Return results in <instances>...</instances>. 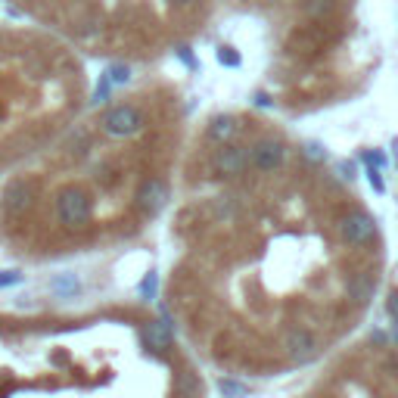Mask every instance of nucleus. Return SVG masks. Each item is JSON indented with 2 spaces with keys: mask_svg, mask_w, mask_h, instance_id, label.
<instances>
[{
  "mask_svg": "<svg viewBox=\"0 0 398 398\" xmlns=\"http://www.w3.org/2000/svg\"><path fill=\"white\" fill-rule=\"evenodd\" d=\"M246 165H249V150H243V147H221L215 152V159H212V168L224 177L243 175Z\"/></svg>",
  "mask_w": 398,
  "mask_h": 398,
  "instance_id": "nucleus-5",
  "label": "nucleus"
},
{
  "mask_svg": "<svg viewBox=\"0 0 398 398\" xmlns=\"http://www.w3.org/2000/svg\"><path fill=\"white\" fill-rule=\"evenodd\" d=\"M100 125H103L106 134L125 137V134H134V131H141L143 116H141V109H134V106H112V109L100 118Z\"/></svg>",
  "mask_w": 398,
  "mask_h": 398,
  "instance_id": "nucleus-3",
  "label": "nucleus"
},
{
  "mask_svg": "<svg viewBox=\"0 0 398 398\" xmlns=\"http://www.w3.org/2000/svg\"><path fill=\"white\" fill-rule=\"evenodd\" d=\"M383 370H389V376H398V355L383 358Z\"/></svg>",
  "mask_w": 398,
  "mask_h": 398,
  "instance_id": "nucleus-23",
  "label": "nucleus"
},
{
  "mask_svg": "<svg viewBox=\"0 0 398 398\" xmlns=\"http://www.w3.org/2000/svg\"><path fill=\"white\" fill-rule=\"evenodd\" d=\"M143 342H147L152 351H165L171 346V330L165 327L162 321H150L147 327H143Z\"/></svg>",
  "mask_w": 398,
  "mask_h": 398,
  "instance_id": "nucleus-10",
  "label": "nucleus"
},
{
  "mask_svg": "<svg viewBox=\"0 0 398 398\" xmlns=\"http://www.w3.org/2000/svg\"><path fill=\"white\" fill-rule=\"evenodd\" d=\"M165 202H168V184H165L162 177H147V181L141 184V190H137V205H141L147 215H156Z\"/></svg>",
  "mask_w": 398,
  "mask_h": 398,
  "instance_id": "nucleus-7",
  "label": "nucleus"
},
{
  "mask_svg": "<svg viewBox=\"0 0 398 398\" xmlns=\"http://www.w3.org/2000/svg\"><path fill=\"white\" fill-rule=\"evenodd\" d=\"M367 177H370V184H374V190H376V193H383V177H380V171H376V168H370V171H367Z\"/></svg>",
  "mask_w": 398,
  "mask_h": 398,
  "instance_id": "nucleus-25",
  "label": "nucleus"
},
{
  "mask_svg": "<svg viewBox=\"0 0 398 398\" xmlns=\"http://www.w3.org/2000/svg\"><path fill=\"white\" fill-rule=\"evenodd\" d=\"M97 181L103 184V187H116V184L122 181V171H118L116 159H106V162L97 165Z\"/></svg>",
  "mask_w": 398,
  "mask_h": 398,
  "instance_id": "nucleus-13",
  "label": "nucleus"
},
{
  "mask_svg": "<svg viewBox=\"0 0 398 398\" xmlns=\"http://www.w3.org/2000/svg\"><path fill=\"white\" fill-rule=\"evenodd\" d=\"M212 212H215L218 221H230V218L237 215V199H234V196H221V199H215Z\"/></svg>",
  "mask_w": 398,
  "mask_h": 398,
  "instance_id": "nucleus-15",
  "label": "nucleus"
},
{
  "mask_svg": "<svg viewBox=\"0 0 398 398\" xmlns=\"http://www.w3.org/2000/svg\"><path fill=\"white\" fill-rule=\"evenodd\" d=\"M177 3H187V0H177Z\"/></svg>",
  "mask_w": 398,
  "mask_h": 398,
  "instance_id": "nucleus-28",
  "label": "nucleus"
},
{
  "mask_svg": "<svg viewBox=\"0 0 398 398\" xmlns=\"http://www.w3.org/2000/svg\"><path fill=\"white\" fill-rule=\"evenodd\" d=\"M374 293H376V280L367 271H358V274H351L346 280V298L351 305H367Z\"/></svg>",
  "mask_w": 398,
  "mask_h": 398,
  "instance_id": "nucleus-8",
  "label": "nucleus"
},
{
  "mask_svg": "<svg viewBox=\"0 0 398 398\" xmlns=\"http://www.w3.org/2000/svg\"><path fill=\"white\" fill-rule=\"evenodd\" d=\"M305 156H308V159H315V162H321V159L327 156V152H324L321 143H305Z\"/></svg>",
  "mask_w": 398,
  "mask_h": 398,
  "instance_id": "nucleus-21",
  "label": "nucleus"
},
{
  "mask_svg": "<svg viewBox=\"0 0 398 398\" xmlns=\"http://www.w3.org/2000/svg\"><path fill=\"white\" fill-rule=\"evenodd\" d=\"M19 280H22L19 271H3V274H0V287H13V283H19Z\"/></svg>",
  "mask_w": 398,
  "mask_h": 398,
  "instance_id": "nucleus-22",
  "label": "nucleus"
},
{
  "mask_svg": "<svg viewBox=\"0 0 398 398\" xmlns=\"http://www.w3.org/2000/svg\"><path fill=\"white\" fill-rule=\"evenodd\" d=\"M386 311H389V317H392V321H398V293H392L386 298Z\"/></svg>",
  "mask_w": 398,
  "mask_h": 398,
  "instance_id": "nucleus-24",
  "label": "nucleus"
},
{
  "mask_svg": "<svg viewBox=\"0 0 398 398\" xmlns=\"http://www.w3.org/2000/svg\"><path fill=\"white\" fill-rule=\"evenodd\" d=\"M128 78H131L128 65H109V72H106V81H109V84H125Z\"/></svg>",
  "mask_w": 398,
  "mask_h": 398,
  "instance_id": "nucleus-18",
  "label": "nucleus"
},
{
  "mask_svg": "<svg viewBox=\"0 0 398 398\" xmlns=\"http://www.w3.org/2000/svg\"><path fill=\"white\" fill-rule=\"evenodd\" d=\"M392 336L398 340V321H392Z\"/></svg>",
  "mask_w": 398,
  "mask_h": 398,
  "instance_id": "nucleus-27",
  "label": "nucleus"
},
{
  "mask_svg": "<svg viewBox=\"0 0 398 398\" xmlns=\"http://www.w3.org/2000/svg\"><path fill=\"white\" fill-rule=\"evenodd\" d=\"M234 134H237V118H230V116H221L209 125V137L218 143H228Z\"/></svg>",
  "mask_w": 398,
  "mask_h": 398,
  "instance_id": "nucleus-12",
  "label": "nucleus"
},
{
  "mask_svg": "<svg viewBox=\"0 0 398 398\" xmlns=\"http://www.w3.org/2000/svg\"><path fill=\"white\" fill-rule=\"evenodd\" d=\"M50 289L56 296H75L78 289H81V283L75 280V274H63V277H56V280L50 283Z\"/></svg>",
  "mask_w": 398,
  "mask_h": 398,
  "instance_id": "nucleus-14",
  "label": "nucleus"
},
{
  "mask_svg": "<svg viewBox=\"0 0 398 398\" xmlns=\"http://www.w3.org/2000/svg\"><path fill=\"white\" fill-rule=\"evenodd\" d=\"M317 44H321V31L317 29H302L289 38V50H296V53H311V50H317Z\"/></svg>",
  "mask_w": 398,
  "mask_h": 398,
  "instance_id": "nucleus-11",
  "label": "nucleus"
},
{
  "mask_svg": "<svg viewBox=\"0 0 398 398\" xmlns=\"http://www.w3.org/2000/svg\"><path fill=\"white\" fill-rule=\"evenodd\" d=\"M283 346H287L289 351V358L293 361H311V358L317 355V340H315V333H311L308 327H293V330H287V340H283Z\"/></svg>",
  "mask_w": 398,
  "mask_h": 398,
  "instance_id": "nucleus-6",
  "label": "nucleus"
},
{
  "mask_svg": "<svg viewBox=\"0 0 398 398\" xmlns=\"http://www.w3.org/2000/svg\"><path fill=\"white\" fill-rule=\"evenodd\" d=\"M31 196H35V184L31 181H22V177H19V181H13L10 187L3 190V209L6 212H13V215H16V212H22V209H29V202H31Z\"/></svg>",
  "mask_w": 398,
  "mask_h": 398,
  "instance_id": "nucleus-9",
  "label": "nucleus"
},
{
  "mask_svg": "<svg viewBox=\"0 0 398 398\" xmlns=\"http://www.w3.org/2000/svg\"><path fill=\"white\" fill-rule=\"evenodd\" d=\"M141 296H143V298H152V296H156V274H147V277H143Z\"/></svg>",
  "mask_w": 398,
  "mask_h": 398,
  "instance_id": "nucleus-19",
  "label": "nucleus"
},
{
  "mask_svg": "<svg viewBox=\"0 0 398 398\" xmlns=\"http://www.w3.org/2000/svg\"><path fill=\"white\" fill-rule=\"evenodd\" d=\"M287 159V147L280 141H258L255 147L249 150V162L255 165L258 171H274L283 165Z\"/></svg>",
  "mask_w": 398,
  "mask_h": 398,
  "instance_id": "nucleus-4",
  "label": "nucleus"
},
{
  "mask_svg": "<svg viewBox=\"0 0 398 398\" xmlns=\"http://www.w3.org/2000/svg\"><path fill=\"white\" fill-rule=\"evenodd\" d=\"M218 59H221L224 65H240V56H237V53L230 50V47H221V50H218Z\"/></svg>",
  "mask_w": 398,
  "mask_h": 398,
  "instance_id": "nucleus-20",
  "label": "nucleus"
},
{
  "mask_svg": "<svg viewBox=\"0 0 398 398\" xmlns=\"http://www.w3.org/2000/svg\"><path fill=\"white\" fill-rule=\"evenodd\" d=\"M336 230H340V237L349 246H370V243L376 240V221L364 209L346 212V215L336 221Z\"/></svg>",
  "mask_w": 398,
  "mask_h": 398,
  "instance_id": "nucleus-1",
  "label": "nucleus"
},
{
  "mask_svg": "<svg viewBox=\"0 0 398 398\" xmlns=\"http://www.w3.org/2000/svg\"><path fill=\"white\" fill-rule=\"evenodd\" d=\"M218 389H221L224 398H246L249 395V389L243 386V383H237V380H221L218 383Z\"/></svg>",
  "mask_w": 398,
  "mask_h": 398,
  "instance_id": "nucleus-17",
  "label": "nucleus"
},
{
  "mask_svg": "<svg viewBox=\"0 0 398 398\" xmlns=\"http://www.w3.org/2000/svg\"><path fill=\"white\" fill-rule=\"evenodd\" d=\"M336 6V0H305V13H308L311 19H321V16H327L330 10Z\"/></svg>",
  "mask_w": 398,
  "mask_h": 398,
  "instance_id": "nucleus-16",
  "label": "nucleus"
},
{
  "mask_svg": "<svg viewBox=\"0 0 398 398\" xmlns=\"http://www.w3.org/2000/svg\"><path fill=\"white\" fill-rule=\"evenodd\" d=\"M56 215H59V221L69 224V228L88 224L90 221V199L75 187L63 190V193L56 196Z\"/></svg>",
  "mask_w": 398,
  "mask_h": 398,
  "instance_id": "nucleus-2",
  "label": "nucleus"
},
{
  "mask_svg": "<svg viewBox=\"0 0 398 398\" xmlns=\"http://www.w3.org/2000/svg\"><path fill=\"white\" fill-rule=\"evenodd\" d=\"M177 56H181L187 65H193V56H190V47H177Z\"/></svg>",
  "mask_w": 398,
  "mask_h": 398,
  "instance_id": "nucleus-26",
  "label": "nucleus"
}]
</instances>
